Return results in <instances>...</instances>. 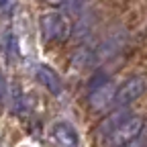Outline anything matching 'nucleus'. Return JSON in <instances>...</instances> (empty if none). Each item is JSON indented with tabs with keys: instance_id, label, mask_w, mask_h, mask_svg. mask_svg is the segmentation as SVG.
Wrapping results in <instances>:
<instances>
[{
	"instance_id": "1",
	"label": "nucleus",
	"mask_w": 147,
	"mask_h": 147,
	"mask_svg": "<svg viewBox=\"0 0 147 147\" xmlns=\"http://www.w3.org/2000/svg\"><path fill=\"white\" fill-rule=\"evenodd\" d=\"M141 131H143V119L127 117L121 125H117L106 135V147H127L141 135Z\"/></svg>"
},
{
	"instance_id": "2",
	"label": "nucleus",
	"mask_w": 147,
	"mask_h": 147,
	"mask_svg": "<svg viewBox=\"0 0 147 147\" xmlns=\"http://www.w3.org/2000/svg\"><path fill=\"white\" fill-rule=\"evenodd\" d=\"M88 104L94 110H104L115 100V84L106 78V74H96L88 86Z\"/></svg>"
},
{
	"instance_id": "3",
	"label": "nucleus",
	"mask_w": 147,
	"mask_h": 147,
	"mask_svg": "<svg viewBox=\"0 0 147 147\" xmlns=\"http://www.w3.org/2000/svg\"><path fill=\"white\" fill-rule=\"evenodd\" d=\"M41 31L47 41H63L67 35V23L59 12H47L41 16Z\"/></svg>"
},
{
	"instance_id": "4",
	"label": "nucleus",
	"mask_w": 147,
	"mask_h": 147,
	"mask_svg": "<svg viewBox=\"0 0 147 147\" xmlns=\"http://www.w3.org/2000/svg\"><path fill=\"white\" fill-rule=\"evenodd\" d=\"M145 78H141V76H137V78H131V80H127L117 92H115V104L117 106H121V108H125V106H129L131 102H135L143 92H145Z\"/></svg>"
},
{
	"instance_id": "5",
	"label": "nucleus",
	"mask_w": 147,
	"mask_h": 147,
	"mask_svg": "<svg viewBox=\"0 0 147 147\" xmlns=\"http://www.w3.org/2000/svg\"><path fill=\"white\" fill-rule=\"evenodd\" d=\"M51 133H53V139L57 141L61 147H78L80 145L76 129H74L69 123H65V121H57L53 125Z\"/></svg>"
},
{
	"instance_id": "6",
	"label": "nucleus",
	"mask_w": 147,
	"mask_h": 147,
	"mask_svg": "<svg viewBox=\"0 0 147 147\" xmlns=\"http://www.w3.org/2000/svg\"><path fill=\"white\" fill-rule=\"evenodd\" d=\"M37 78L41 80V84L51 92L53 96H59V94H61L63 84H61V80H59V76H57V71H53V67L41 63L39 67H37Z\"/></svg>"
},
{
	"instance_id": "7",
	"label": "nucleus",
	"mask_w": 147,
	"mask_h": 147,
	"mask_svg": "<svg viewBox=\"0 0 147 147\" xmlns=\"http://www.w3.org/2000/svg\"><path fill=\"white\" fill-rule=\"evenodd\" d=\"M127 117H129V115H127V110H123V113H121V115L117 113V115H113V117H108V119L104 121V125H102L100 129H104V133L108 135V133H110V131H113V129H115L117 125H121V123H123V121H125Z\"/></svg>"
},
{
	"instance_id": "8",
	"label": "nucleus",
	"mask_w": 147,
	"mask_h": 147,
	"mask_svg": "<svg viewBox=\"0 0 147 147\" xmlns=\"http://www.w3.org/2000/svg\"><path fill=\"white\" fill-rule=\"evenodd\" d=\"M4 94H6V78H4V74L0 71V100L4 98Z\"/></svg>"
},
{
	"instance_id": "9",
	"label": "nucleus",
	"mask_w": 147,
	"mask_h": 147,
	"mask_svg": "<svg viewBox=\"0 0 147 147\" xmlns=\"http://www.w3.org/2000/svg\"><path fill=\"white\" fill-rule=\"evenodd\" d=\"M47 4H53V6H59V4H63V2H67V0H45Z\"/></svg>"
},
{
	"instance_id": "10",
	"label": "nucleus",
	"mask_w": 147,
	"mask_h": 147,
	"mask_svg": "<svg viewBox=\"0 0 147 147\" xmlns=\"http://www.w3.org/2000/svg\"><path fill=\"white\" fill-rule=\"evenodd\" d=\"M8 4V0H0V8H2V6H6Z\"/></svg>"
}]
</instances>
